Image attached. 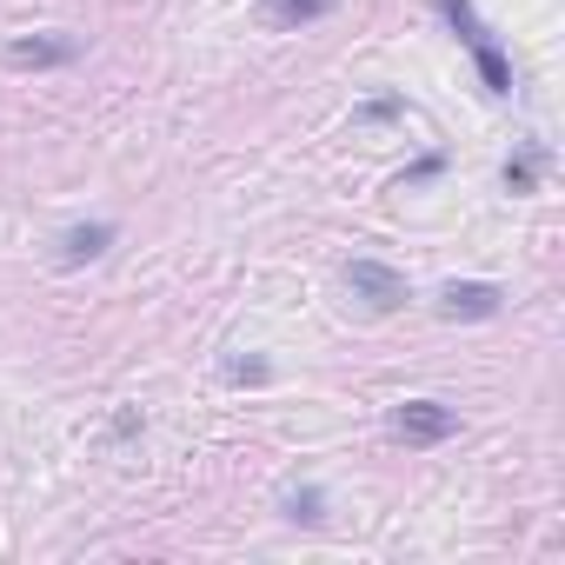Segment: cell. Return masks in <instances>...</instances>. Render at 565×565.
Listing matches in <instances>:
<instances>
[{"label": "cell", "instance_id": "cell-10", "mask_svg": "<svg viewBox=\"0 0 565 565\" xmlns=\"http://www.w3.org/2000/svg\"><path fill=\"white\" fill-rule=\"evenodd\" d=\"M399 114H406V100H399V94H380V100H366L353 120H360V127H380V120H399Z\"/></svg>", "mask_w": 565, "mask_h": 565}, {"label": "cell", "instance_id": "cell-12", "mask_svg": "<svg viewBox=\"0 0 565 565\" xmlns=\"http://www.w3.org/2000/svg\"><path fill=\"white\" fill-rule=\"evenodd\" d=\"M147 419H140V406H127V413H114V439H134Z\"/></svg>", "mask_w": 565, "mask_h": 565}, {"label": "cell", "instance_id": "cell-5", "mask_svg": "<svg viewBox=\"0 0 565 565\" xmlns=\"http://www.w3.org/2000/svg\"><path fill=\"white\" fill-rule=\"evenodd\" d=\"M466 54H472V67H479V81H486V94H512V61H505V47L492 41V28H479L472 41H466Z\"/></svg>", "mask_w": 565, "mask_h": 565}, {"label": "cell", "instance_id": "cell-13", "mask_svg": "<svg viewBox=\"0 0 565 565\" xmlns=\"http://www.w3.org/2000/svg\"><path fill=\"white\" fill-rule=\"evenodd\" d=\"M439 167H446V160H439V153H426V160H419V167H413V173H406V186H419V180H433V173H439Z\"/></svg>", "mask_w": 565, "mask_h": 565}, {"label": "cell", "instance_id": "cell-11", "mask_svg": "<svg viewBox=\"0 0 565 565\" xmlns=\"http://www.w3.org/2000/svg\"><path fill=\"white\" fill-rule=\"evenodd\" d=\"M226 380H239V386H259V380H266V360H233V366H226Z\"/></svg>", "mask_w": 565, "mask_h": 565}, {"label": "cell", "instance_id": "cell-2", "mask_svg": "<svg viewBox=\"0 0 565 565\" xmlns=\"http://www.w3.org/2000/svg\"><path fill=\"white\" fill-rule=\"evenodd\" d=\"M505 313V287L492 279H452L439 287V320H499Z\"/></svg>", "mask_w": 565, "mask_h": 565}, {"label": "cell", "instance_id": "cell-4", "mask_svg": "<svg viewBox=\"0 0 565 565\" xmlns=\"http://www.w3.org/2000/svg\"><path fill=\"white\" fill-rule=\"evenodd\" d=\"M67 61H81V41L74 34H28V41L8 47V67L14 74H47V67H67Z\"/></svg>", "mask_w": 565, "mask_h": 565}, {"label": "cell", "instance_id": "cell-9", "mask_svg": "<svg viewBox=\"0 0 565 565\" xmlns=\"http://www.w3.org/2000/svg\"><path fill=\"white\" fill-rule=\"evenodd\" d=\"M279 512H287L294 525H320V519H327V499H320V486H300V492L279 499Z\"/></svg>", "mask_w": 565, "mask_h": 565}, {"label": "cell", "instance_id": "cell-3", "mask_svg": "<svg viewBox=\"0 0 565 565\" xmlns=\"http://www.w3.org/2000/svg\"><path fill=\"white\" fill-rule=\"evenodd\" d=\"M393 433H399L406 446H439V439L459 433V413L439 406V399H406V406L393 413Z\"/></svg>", "mask_w": 565, "mask_h": 565}, {"label": "cell", "instance_id": "cell-7", "mask_svg": "<svg viewBox=\"0 0 565 565\" xmlns=\"http://www.w3.org/2000/svg\"><path fill=\"white\" fill-rule=\"evenodd\" d=\"M327 8H333V0H259V28H273V34H294V28L320 21Z\"/></svg>", "mask_w": 565, "mask_h": 565}, {"label": "cell", "instance_id": "cell-6", "mask_svg": "<svg viewBox=\"0 0 565 565\" xmlns=\"http://www.w3.org/2000/svg\"><path fill=\"white\" fill-rule=\"evenodd\" d=\"M114 239H120V233H114V220H87V226H67V233H61V266H87V259H100Z\"/></svg>", "mask_w": 565, "mask_h": 565}, {"label": "cell", "instance_id": "cell-8", "mask_svg": "<svg viewBox=\"0 0 565 565\" xmlns=\"http://www.w3.org/2000/svg\"><path fill=\"white\" fill-rule=\"evenodd\" d=\"M539 173H545V147H525V153L505 160V186H512V193H532Z\"/></svg>", "mask_w": 565, "mask_h": 565}, {"label": "cell", "instance_id": "cell-1", "mask_svg": "<svg viewBox=\"0 0 565 565\" xmlns=\"http://www.w3.org/2000/svg\"><path fill=\"white\" fill-rule=\"evenodd\" d=\"M347 287L373 307V313H399L406 307V273L399 266H386V259H347Z\"/></svg>", "mask_w": 565, "mask_h": 565}]
</instances>
